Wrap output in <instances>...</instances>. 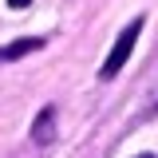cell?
Returning <instances> with one entry per match:
<instances>
[{"instance_id":"cell-1","label":"cell","mask_w":158,"mask_h":158,"mask_svg":"<svg viewBox=\"0 0 158 158\" xmlns=\"http://www.w3.org/2000/svg\"><path fill=\"white\" fill-rule=\"evenodd\" d=\"M142 28H146V12H138V16H131L123 28H118V36H115V44H111V52H107V59L99 63V83H111V79L127 67V59H131V52H135V44H138V36H142Z\"/></svg>"},{"instance_id":"cell-2","label":"cell","mask_w":158,"mask_h":158,"mask_svg":"<svg viewBox=\"0 0 158 158\" xmlns=\"http://www.w3.org/2000/svg\"><path fill=\"white\" fill-rule=\"evenodd\" d=\"M56 118H59L56 103H44V107L36 111V118H32V127H28V142H32V146H40V150H48V146L59 138Z\"/></svg>"},{"instance_id":"cell-3","label":"cell","mask_w":158,"mask_h":158,"mask_svg":"<svg viewBox=\"0 0 158 158\" xmlns=\"http://www.w3.org/2000/svg\"><path fill=\"white\" fill-rule=\"evenodd\" d=\"M48 48V36H20V40H8L0 44V67L4 63H16V59L32 56V52H44Z\"/></svg>"},{"instance_id":"cell-4","label":"cell","mask_w":158,"mask_h":158,"mask_svg":"<svg viewBox=\"0 0 158 158\" xmlns=\"http://www.w3.org/2000/svg\"><path fill=\"white\" fill-rule=\"evenodd\" d=\"M4 4H8L12 12H24V8H32V0H4Z\"/></svg>"},{"instance_id":"cell-5","label":"cell","mask_w":158,"mask_h":158,"mask_svg":"<svg viewBox=\"0 0 158 158\" xmlns=\"http://www.w3.org/2000/svg\"><path fill=\"white\" fill-rule=\"evenodd\" d=\"M135 158H158V154H150V150H142V154H135Z\"/></svg>"}]
</instances>
